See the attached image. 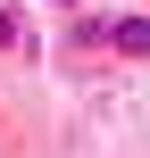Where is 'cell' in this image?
<instances>
[{
    "mask_svg": "<svg viewBox=\"0 0 150 158\" xmlns=\"http://www.w3.org/2000/svg\"><path fill=\"white\" fill-rule=\"evenodd\" d=\"M109 42H117V50H150V25L142 17H134V25H109Z\"/></svg>",
    "mask_w": 150,
    "mask_h": 158,
    "instance_id": "6da1fadb",
    "label": "cell"
}]
</instances>
